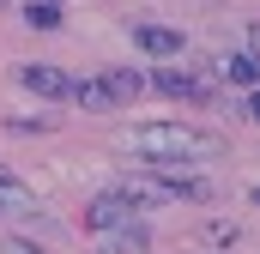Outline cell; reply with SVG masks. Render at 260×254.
Masks as SVG:
<instances>
[{
	"label": "cell",
	"mask_w": 260,
	"mask_h": 254,
	"mask_svg": "<svg viewBox=\"0 0 260 254\" xmlns=\"http://www.w3.org/2000/svg\"><path fill=\"white\" fill-rule=\"evenodd\" d=\"M224 79L248 91V85H254V79H260V67H254V55H230V61H224Z\"/></svg>",
	"instance_id": "30bf717a"
},
{
	"label": "cell",
	"mask_w": 260,
	"mask_h": 254,
	"mask_svg": "<svg viewBox=\"0 0 260 254\" xmlns=\"http://www.w3.org/2000/svg\"><path fill=\"white\" fill-rule=\"evenodd\" d=\"M24 18H30L37 30H55V24H61V0H24Z\"/></svg>",
	"instance_id": "9c48e42d"
},
{
	"label": "cell",
	"mask_w": 260,
	"mask_h": 254,
	"mask_svg": "<svg viewBox=\"0 0 260 254\" xmlns=\"http://www.w3.org/2000/svg\"><path fill=\"white\" fill-rule=\"evenodd\" d=\"M6 182H18V176H12V170H6V164H0V188H6Z\"/></svg>",
	"instance_id": "7c38bea8"
},
{
	"label": "cell",
	"mask_w": 260,
	"mask_h": 254,
	"mask_svg": "<svg viewBox=\"0 0 260 254\" xmlns=\"http://www.w3.org/2000/svg\"><path fill=\"white\" fill-rule=\"evenodd\" d=\"M127 218H139V206H133L127 194H97L91 206H85V230H115V224H127Z\"/></svg>",
	"instance_id": "277c9868"
},
{
	"label": "cell",
	"mask_w": 260,
	"mask_h": 254,
	"mask_svg": "<svg viewBox=\"0 0 260 254\" xmlns=\"http://www.w3.org/2000/svg\"><path fill=\"white\" fill-rule=\"evenodd\" d=\"M18 85H24V91H37V97H61V103H73V79H67L61 67H49V61L18 67Z\"/></svg>",
	"instance_id": "5b68a950"
},
{
	"label": "cell",
	"mask_w": 260,
	"mask_h": 254,
	"mask_svg": "<svg viewBox=\"0 0 260 254\" xmlns=\"http://www.w3.org/2000/svg\"><path fill=\"white\" fill-rule=\"evenodd\" d=\"M103 236H109V254H145V248H151V236H145V224H139V218L115 224V230H103Z\"/></svg>",
	"instance_id": "52a82bcc"
},
{
	"label": "cell",
	"mask_w": 260,
	"mask_h": 254,
	"mask_svg": "<svg viewBox=\"0 0 260 254\" xmlns=\"http://www.w3.org/2000/svg\"><path fill=\"white\" fill-rule=\"evenodd\" d=\"M139 91H145V73H133V67H109V73H97V79L73 85V103H79V109L109 115V109H127Z\"/></svg>",
	"instance_id": "7a4b0ae2"
},
{
	"label": "cell",
	"mask_w": 260,
	"mask_h": 254,
	"mask_svg": "<svg viewBox=\"0 0 260 254\" xmlns=\"http://www.w3.org/2000/svg\"><path fill=\"white\" fill-rule=\"evenodd\" d=\"M133 43H139L145 55H157V61L182 55V30H170V24H133Z\"/></svg>",
	"instance_id": "8992f818"
},
{
	"label": "cell",
	"mask_w": 260,
	"mask_h": 254,
	"mask_svg": "<svg viewBox=\"0 0 260 254\" xmlns=\"http://www.w3.org/2000/svg\"><path fill=\"white\" fill-rule=\"evenodd\" d=\"M0 218H43V206H37V194H24L18 182H6L0 188Z\"/></svg>",
	"instance_id": "ba28073f"
},
{
	"label": "cell",
	"mask_w": 260,
	"mask_h": 254,
	"mask_svg": "<svg viewBox=\"0 0 260 254\" xmlns=\"http://www.w3.org/2000/svg\"><path fill=\"white\" fill-rule=\"evenodd\" d=\"M0 254H43V248H37V242H24V236H6V242H0Z\"/></svg>",
	"instance_id": "8fae6325"
},
{
	"label": "cell",
	"mask_w": 260,
	"mask_h": 254,
	"mask_svg": "<svg viewBox=\"0 0 260 254\" xmlns=\"http://www.w3.org/2000/svg\"><path fill=\"white\" fill-rule=\"evenodd\" d=\"M145 91H164V97H212L218 91V73L212 79H194L182 67H157V73H145Z\"/></svg>",
	"instance_id": "3957f363"
},
{
	"label": "cell",
	"mask_w": 260,
	"mask_h": 254,
	"mask_svg": "<svg viewBox=\"0 0 260 254\" xmlns=\"http://www.w3.org/2000/svg\"><path fill=\"white\" fill-rule=\"evenodd\" d=\"M127 151L157 170H200V164L224 157V139L188 121H145V127H127Z\"/></svg>",
	"instance_id": "6da1fadb"
}]
</instances>
